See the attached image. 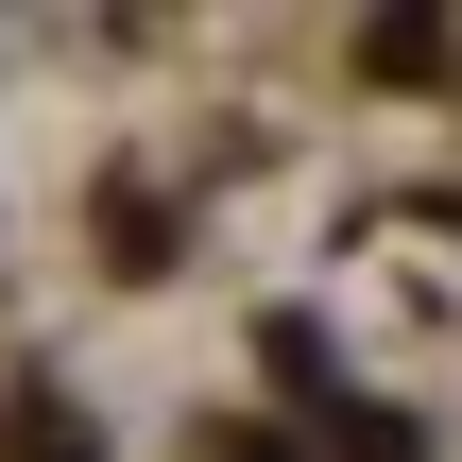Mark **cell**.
I'll return each mask as SVG.
<instances>
[{
	"label": "cell",
	"mask_w": 462,
	"mask_h": 462,
	"mask_svg": "<svg viewBox=\"0 0 462 462\" xmlns=\"http://www.w3.org/2000/svg\"><path fill=\"white\" fill-rule=\"evenodd\" d=\"M17 462H103V446H86L69 411H17Z\"/></svg>",
	"instance_id": "6da1fadb"
},
{
	"label": "cell",
	"mask_w": 462,
	"mask_h": 462,
	"mask_svg": "<svg viewBox=\"0 0 462 462\" xmlns=\"http://www.w3.org/2000/svg\"><path fill=\"white\" fill-rule=\"evenodd\" d=\"M206 462H291V446H257V429H206Z\"/></svg>",
	"instance_id": "7a4b0ae2"
}]
</instances>
